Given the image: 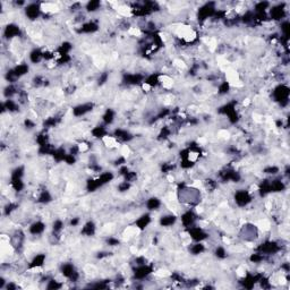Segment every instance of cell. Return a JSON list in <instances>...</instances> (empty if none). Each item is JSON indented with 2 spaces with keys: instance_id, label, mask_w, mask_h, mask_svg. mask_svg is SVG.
<instances>
[{
  "instance_id": "6da1fadb",
  "label": "cell",
  "mask_w": 290,
  "mask_h": 290,
  "mask_svg": "<svg viewBox=\"0 0 290 290\" xmlns=\"http://www.w3.org/2000/svg\"><path fill=\"white\" fill-rule=\"evenodd\" d=\"M249 200H251V197H249V195H248V193L245 192V191L238 192L237 194H236V202L238 203L239 205H245V204H247L248 202H249Z\"/></svg>"
},
{
  "instance_id": "7a4b0ae2",
  "label": "cell",
  "mask_w": 290,
  "mask_h": 290,
  "mask_svg": "<svg viewBox=\"0 0 290 290\" xmlns=\"http://www.w3.org/2000/svg\"><path fill=\"white\" fill-rule=\"evenodd\" d=\"M26 15L30 18H36L39 15V7L36 5H31L26 8Z\"/></svg>"
},
{
  "instance_id": "3957f363",
  "label": "cell",
  "mask_w": 290,
  "mask_h": 290,
  "mask_svg": "<svg viewBox=\"0 0 290 290\" xmlns=\"http://www.w3.org/2000/svg\"><path fill=\"white\" fill-rule=\"evenodd\" d=\"M18 33H19V30L17 26H15V25H8V26L6 27L5 35L7 38H13L15 35H17Z\"/></svg>"
},
{
  "instance_id": "277c9868",
  "label": "cell",
  "mask_w": 290,
  "mask_h": 290,
  "mask_svg": "<svg viewBox=\"0 0 290 290\" xmlns=\"http://www.w3.org/2000/svg\"><path fill=\"white\" fill-rule=\"evenodd\" d=\"M30 230H31V232L34 235L40 234V232H42L43 230H44V225L41 223V222H36V223H34V225L30 228Z\"/></svg>"
},
{
  "instance_id": "5b68a950",
  "label": "cell",
  "mask_w": 290,
  "mask_h": 290,
  "mask_svg": "<svg viewBox=\"0 0 290 290\" xmlns=\"http://www.w3.org/2000/svg\"><path fill=\"white\" fill-rule=\"evenodd\" d=\"M175 216H164L161 219V225H164V227H168V225H171L175 222Z\"/></svg>"
},
{
  "instance_id": "8992f818",
  "label": "cell",
  "mask_w": 290,
  "mask_h": 290,
  "mask_svg": "<svg viewBox=\"0 0 290 290\" xmlns=\"http://www.w3.org/2000/svg\"><path fill=\"white\" fill-rule=\"evenodd\" d=\"M42 57H43V55L39 51V50H34V51L31 53V60H32L33 62H39Z\"/></svg>"
},
{
  "instance_id": "52a82bcc",
  "label": "cell",
  "mask_w": 290,
  "mask_h": 290,
  "mask_svg": "<svg viewBox=\"0 0 290 290\" xmlns=\"http://www.w3.org/2000/svg\"><path fill=\"white\" fill-rule=\"evenodd\" d=\"M149 221H150V216H149V215H144V216H142L140 220L137 221V225H138L140 228H144V227L147 225Z\"/></svg>"
},
{
  "instance_id": "ba28073f",
  "label": "cell",
  "mask_w": 290,
  "mask_h": 290,
  "mask_svg": "<svg viewBox=\"0 0 290 290\" xmlns=\"http://www.w3.org/2000/svg\"><path fill=\"white\" fill-rule=\"evenodd\" d=\"M160 205V202L156 200V198H151V200H149V202H147V207L150 209V210H155L156 207H159Z\"/></svg>"
},
{
  "instance_id": "9c48e42d",
  "label": "cell",
  "mask_w": 290,
  "mask_h": 290,
  "mask_svg": "<svg viewBox=\"0 0 290 290\" xmlns=\"http://www.w3.org/2000/svg\"><path fill=\"white\" fill-rule=\"evenodd\" d=\"M103 119H104V121L106 122H111L113 120V112L111 111V110H108L107 113L104 115Z\"/></svg>"
},
{
  "instance_id": "30bf717a",
  "label": "cell",
  "mask_w": 290,
  "mask_h": 290,
  "mask_svg": "<svg viewBox=\"0 0 290 290\" xmlns=\"http://www.w3.org/2000/svg\"><path fill=\"white\" fill-rule=\"evenodd\" d=\"M203 249H204V246H203L202 244H196V245L193 247L192 251H193V253H194V254H200V253H201Z\"/></svg>"
},
{
  "instance_id": "8fae6325",
  "label": "cell",
  "mask_w": 290,
  "mask_h": 290,
  "mask_svg": "<svg viewBox=\"0 0 290 290\" xmlns=\"http://www.w3.org/2000/svg\"><path fill=\"white\" fill-rule=\"evenodd\" d=\"M99 6H100V2H99V1H92V2H90L89 6H87V9L95 10V9H98Z\"/></svg>"
}]
</instances>
